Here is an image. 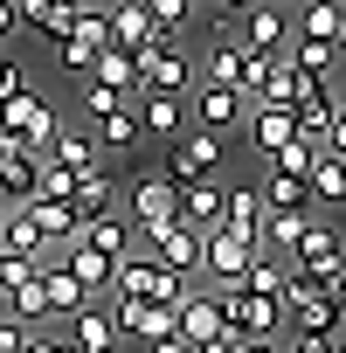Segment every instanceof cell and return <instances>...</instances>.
I'll return each mask as SVG.
<instances>
[{
    "label": "cell",
    "mask_w": 346,
    "mask_h": 353,
    "mask_svg": "<svg viewBox=\"0 0 346 353\" xmlns=\"http://www.w3.org/2000/svg\"><path fill=\"white\" fill-rule=\"evenodd\" d=\"M243 353H284V339H277V346H256V339H250V346H243Z\"/></svg>",
    "instance_id": "obj_41"
},
{
    "label": "cell",
    "mask_w": 346,
    "mask_h": 353,
    "mask_svg": "<svg viewBox=\"0 0 346 353\" xmlns=\"http://www.w3.org/2000/svg\"><path fill=\"white\" fill-rule=\"evenodd\" d=\"M318 152H325V145H312V139H291V145L270 159V173H291V181H305V173L318 166Z\"/></svg>",
    "instance_id": "obj_28"
},
{
    "label": "cell",
    "mask_w": 346,
    "mask_h": 353,
    "mask_svg": "<svg viewBox=\"0 0 346 353\" xmlns=\"http://www.w3.org/2000/svg\"><path fill=\"white\" fill-rule=\"evenodd\" d=\"M139 250H145L159 270H173V277L201 284V229H187V222H166V229H152Z\"/></svg>",
    "instance_id": "obj_6"
},
{
    "label": "cell",
    "mask_w": 346,
    "mask_h": 353,
    "mask_svg": "<svg viewBox=\"0 0 346 353\" xmlns=\"http://www.w3.org/2000/svg\"><path fill=\"white\" fill-rule=\"evenodd\" d=\"M284 353H332V346H312V339H284Z\"/></svg>",
    "instance_id": "obj_40"
},
{
    "label": "cell",
    "mask_w": 346,
    "mask_h": 353,
    "mask_svg": "<svg viewBox=\"0 0 346 353\" xmlns=\"http://www.w3.org/2000/svg\"><path fill=\"white\" fill-rule=\"evenodd\" d=\"M118 208H125V188H118V173H111V166L83 173V181H77V194H70L77 229H90V222H104V215H118Z\"/></svg>",
    "instance_id": "obj_11"
},
{
    "label": "cell",
    "mask_w": 346,
    "mask_h": 353,
    "mask_svg": "<svg viewBox=\"0 0 346 353\" xmlns=\"http://www.w3.org/2000/svg\"><path fill=\"white\" fill-rule=\"evenodd\" d=\"M332 28H339V0H298L291 8V35L298 42H332Z\"/></svg>",
    "instance_id": "obj_23"
},
{
    "label": "cell",
    "mask_w": 346,
    "mask_h": 353,
    "mask_svg": "<svg viewBox=\"0 0 346 353\" xmlns=\"http://www.w3.org/2000/svg\"><path fill=\"white\" fill-rule=\"evenodd\" d=\"M305 194H312V208H346V159L339 152H318V166L305 173Z\"/></svg>",
    "instance_id": "obj_22"
},
{
    "label": "cell",
    "mask_w": 346,
    "mask_h": 353,
    "mask_svg": "<svg viewBox=\"0 0 346 353\" xmlns=\"http://www.w3.org/2000/svg\"><path fill=\"white\" fill-rule=\"evenodd\" d=\"M139 139H145V132H139V111H118V118L97 125V145H104V152H125V145H139Z\"/></svg>",
    "instance_id": "obj_29"
},
{
    "label": "cell",
    "mask_w": 346,
    "mask_h": 353,
    "mask_svg": "<svg viewBox=\"0 0 346 353\" xmlns=\"http://www.w3.org/2000/svg\"><path fill=\"white\" fill-rule=\"evenodd\" d=\"M63 132V111L35 90V83H21L8 104H0V145H21V152H49V139Z\"/></svg>",
    "instance_id": "obj_1"
},
{
    "label": "cell",
    "mask_w": 346,
    "mask_h": 353,
    "mask_svg": "<svg viewBox=\"0 0 346 353\" xmlns=\"http://www.w3.org/2000/svg\"><path fill=\"white\" fill-rule=\"evenodd\" d=\"M56 353H77V346H70V339H63V332H56Z\"/></svg>",
    "instance_id": "obj_42"
},
{
    "label": "cell",
    "mask_w": 346,
    "mask_h": 353,
    "mask_svg": "<svg viewBox=\"0 0 346 353\" xmlns=\"http://www.w3.org/2000/svg\"><path fill=\"white\" fill-rule=\"evenodd\" d=\"M243 118H250V104H243L236 90H215V83H194V97H187V125H194V132H215V139H236V132H243Z\"/></svg>",
    "instance_id": "obj_8"
},
{
    "label": "cell",
    "mask_w": 346,
    "mask_h": 353,
    "mask_svg": "<svg viewBox=\"0 0 346 353\" xmlns=\"http://www.w3.org/2000/svg\"><path fill=\"white\" fill-rule=\"evenodd\" d=\"M42 159L83 181V173H97V166H104V145H97V132H83V125H63V132L49 139V152H42Z\"/></svg>",
    "instance_id": "obj_14"
},
{
    "label": "cell",
    "mask_w": 346,
    "mask_h": 353,
    "mask_svg": "<svg viewBox=\"0 0 346 353\" xmlns=\"http://www.w3.org/2000/svg\"><path fill=\"white\" fill-rule=\"evenodd\" d=\"M21 339H28V332H21L14 319H0V353H21Z\"/></svg>",
    "instance_id": "obj_35"
},
{
    "label": "cell",
    "mask_w": 346,
    "mask_h": 353,
    "mask_svg": "<svg viewBox=\"0 0 346 353\" xmlns=\"http://www.w3.org/2000/svg\"><path fill=\"white\" fill-rule=\"evenodd\" d=\"M132 111H139V132L159 139V145H173V139L187 132V97H139Z\"/></svg>",
    "instance_id": "obj_18"
},
{
    "label": "cell",
    "mask_w": 346,
    "mask_h": 353,
    "mask_svg": "<svg viewBox=\"0 0 346 353\" xmlns=\"http://www.w3.org/2000/svg\"><path fill=\"white\" fill-rule=\"evenodd\" d=\"M291 139H298V118H291V111H277V104H250V118H243V145H250V152L277 159Z\"/></svg>",
    "instance_id": "obj_12"
},
{
    "label": "cell",
    "mask_w": 346,
    "mask_h": 353,
    "mask_svg": "<svg viewBox=\"0 0 346 353\" xmlns=\"http://www.w3.org/2000/svg\"><path fill=\"white\" fill-rule=\"evenodd\" d=\"M49 8H56V0H14V21H28V28H42V21H49Z\"/></svg>",
    "instance_id": "obj_33"
},
{
    "label": "cell",
    "mask_w": 346,
    "mask_h": 353,
    "mask_svg": "<svg viewBox=\"0 0 346 353\" xmlns=\"http://www.w3.org/2000/svg\"><path fill=\"white\" fill-rule=\"evenodd\" d=\"M0 319H8V305H0Z\"/></svg>",
    "instance_id": "obj_44"
},
{
    "label": "cell",
    "mask_w": 346,
    "mask_h": 353,
    "mask_svg": "<svg viewBox=\"0 0 346 353\" xmlns=\"http://www.w3.org/2000/svg\"><path fill=\"white\" fill-rule=\"evenodd\" d=\"M35 194H42V201H70V194H77V173H63V166L42 159V188H35Z\"/></svg>",
    "instance_id": "obj_31"
},
{
    "label": "cell",
    "mask_w": 346,
    "mask_h": 353,
    "mask_svg": "<svg viewBox=\"0 0 346 353\" xmlns=\"http://www.w3.org/2000/svg\"><path fill=\"white\" fill-rule=\"evenodd\" d=\"M42 298H49V319H77V312L90 305V298L77 291V277L63 270V256H56V250L42 256Z\"/></svg>",
    "instance_id": "obj_21"
},
{
    "label": "cell",
    "mask_w": 346,
    "mask_h": 353,
    "mask_svg": "<svg viewBox=\"0 0 346 353\" xmlns=\"http://www.w3.org/2000/svg\"><path fill=\"white\" fill-rule=\"evenodd\" d=\"M222 229L263 243V194H256V181H236V188L222 194Z\"/></svg>",
    "instance_id": "obj_17"
},
{
    "label": "cell",
    "mask_w": 346,
    "mask_h": 353,
    "mask_svg": "<svg viewBox=\"0 0 346 353\" xmlns=\"http://www.w3.org/2000/svg\"><path fill=\"white\" fill-rule=\"evenodd\" d=\"M243 346H250V339H243V332H222V339H208V346H201V353H243Z\"/></svg>",
    "instance_id": "obj_36"
},
{
    "label": "cell",
    "mask_w": 346,
    "mask_h": 353,
    "mask_svg": "<svg viewBox=\"0 0 346 353\" xmlns=\"http://www.w3.org/2000/svg\"><path fill=\"white\" fill-rule=\"evenodd\" d=\"M77 353H125V332H118V319L104 312V305H83L77 319H70V332H63Z\"/></svg>",
    "instance_id": "obj_15"
},
{
    "label": "cell",
    "mask_w": 346,
    "mask_h": 353,
    "mask_svg": "<svg viewBox=\"0 0 346 353\" xmlns=\"http://www.w3.org/2000/svg\"><path fill=\"white\" fill-rule=\"evenodd\" d=\"M173 319H181V339H187V346H208V339L229 332V325H222V298H215L208 284H187L181 298H173Z\"/></svg>",
    "instance_id": "obj_9"
},
{
    "label": "cell",
    "mask_w": 346,
    "mask_h": 353,
    "mask_svg": "<svg viewBox=\"0 0 346 353\" xmlns=\"http://www.w3.org/2000/svg\"><path fill=\"white\" fill-rule=\"evenodd\" d=\"M236 42L250 49V56H284L291 49V14H277V8H250L236 14Z\"/></svg>",
    "instance_id": "obj_10"
},
{
    "label": "cell",
    "mask_w": 346,
    "mask_h": 353,
    "mask_svg": "<svg viewBox=\"0 0 346 353\" xmlns=\"http://www.w3.org/2000/svg\"><path fill=\"white\" fill-rule=\"evenodd\" d=\"M90 83H104V90H125V97L139 104V70H132V49H104V56L90 63Z\"/></svg>",
    "instance_id": "obj_26"
},
{
    "label": "cell",
    "mask_w": 346,
    "mask_h": 353,
    "mask_svg": "<svg viewBox=\"0 0 346 353\" xmlns=\"http://www.w3.org/2000/svg\"><path fill=\"white\" fill-rule=\"evenodd\" d=\"M332 353H346V339H339V346H332Z\"/></svg>",
    "instance_id": "obj_43"
},
{
    "label": "cell",
    "mask_w": 346,
    "mask_h": 353,
    "mask_svg": "<svg viewBox=\"0 0 346 353\" xmlns=\"http://www.w3.org/2000/svg\"><path fill=\"white\" fill-rule=\"evenodd\" d=\"M21 83H28V77H21V63H14L8 49H0V104H8V97L21 90Z\"/></svg>",
    "instance_id": "obj_32"
},
{
    "label": "cell",
    "mask_w": 346,
    "mask_h": 353,
    "mask_svg": "<svg viewBox=\"0 0 346 353\" xmlns=\"http://www.w3.org/2000/svg\"><path fill=\"white\" fill-rule=\"evenodd\" d=\"M284 284H291V263L263 250V256L243 270V284H236V291H250V298H277V305H284Z\"/></svg>",
    "instance_id": "obj_25"
},
{
    "label": "cell",
    "mask_w": 346,
    "mask_h": 353,
    "mask_svg": "<svg viewBox=\"0 0 346 353\" xmlns=\"http://www.w3.org/2000/svg\"><path fill=\"white\" fill-rule=\"evenodd\" d=\"M77 243H90L97 256H111V263H125L132 250H139V229L125 222V208L118 215H104V222H90V229H77Z\"/></svg>",
    "instance_id": "obj_20"
},
{
    "label": "cell",
    "mask_w": 346,
    "mask_h": 353,
    "mask_svg": "<svg viewBox=\"0 0 346 353\" xmlns=\"http://www.w3.org/2000/svg\"><path fill=\"white\" fill-rule=\"evenodd\" d=\"M339 97H346V90H332V83H312V90L291 104V118H298V139L325 145V132H332V118H339Z\"/></svg>",
    "instance_id": "obj_16"
},
{
    "label": "cell",
    "mask_w": 346,
    "mask_h": 353,
    "mask_svg": "<svg viewBox=\"0 0 346 353\" xmlns=\"http://www.w3.org/2000/svg\"><path fill=\"white\" fill-rule=\"evenodd\" d=\"M145 353H201V346H187L181 332H173V339H159V346H145Z\"/></svg>",
    "instance_id": "obj_38"
},
{
    "label": "cell",
    "mask_w": 346,
    "mask_h": 353,
    "mask_svg": "<svg viewBox=\"0 0 346 353\" xmlns=\"http://www.w3.org/2000/svg\"><path fill=\"white\" fill-rule=\"evenodd\" d=\"M111 49H145L152 42V21H145V8H139V0H111Z\"/></svg>",
    "instance_id": "obj_24"
},
{
    "label": "cell",
    "mask_w": 346,
    "mask_h": 353,
    "mask_svg": "<svg viewBox=\"0 0 346 353\" xmlns=\"http://www.w3.org/2000/svg\"><path fill=\"white\" fill-rule=\"evenodd\" d=\"M139 8H145V21H152V42H173V35H181V21L194 14L187 0H139Z\"/></svg>",
    "instance_id": "obj_27"
},
{
    "label": "cell",
    "mask_w": 346,
    "mask_h": 353,
    "mask_svg": "<svg viewBox=\"0 0 346 353\" xmlns=\"http://www.w3.org/2000/svg\"><path fill=\"white\" fill-rule=\"evenodd\" d=\"M222 194H229L222 181H187V188H181V222L201 229V236L222 229Z\"/></svg>",
    "instance_id": "obj_19"
},
{
    "label": "cell",
    "mask_w": 346,
    "mask_h": 353,
    "mask_svg": "<svg viewBox=\"0 0 346 353\" xmlns=\"http://www.w3.org/2000/svg\"><path fill=\"white\" fill-rule=\"evenodd\" d=\"M332 56H339V70H346V0H339V28H332Z\"/></svg>",
    "instance_id": "obj_37"
},
{
    "label": "cell",
    "mask_w": 346,
    "mask_h": 353,
    "mask_svg": "<svg viewBox=\"0 0 346 353\" xmlns=\"http://www.w3.org/2000/svg\"><path fill=\"white\" fill-rule=\"evenodd\" d=\"M83 111L104 125V118H118V111H132V97L125 90H104V83H83Z\"/></svg>",
    "instance_id": "obj_30"
},
{
    "label": "cell",
    "mask_w": 346,
    "mask_h": 353,
    "mask_svg": "<svg viewBox=\"0 0 346 353\" xmlns=\"http://www.w3.org/2000/svg\"><path fill=\"white\" fill-rule=\"evenodd\" d=\"M229 173V139H215V132H181L166 145V159H159V181H173V188H187V181H222Z\"/></svg>",
    "instance_id": "obj_2"
},
{
    "label": "cell",
    "mask_w": 346,
    "mask_h": 353,
    "mask_svg": "<svg viewBox=\"0 0 346 353\" xmlns=\"http://www.w3.org/2000/svg\"><path fill=\"white\" fill-rule=\"evenodd\" d=\"M8 35H14V0H0V49H8Z\"/></svg>",
    "instance_id": "obj_39"
},
{
    "label": "cell",
    "mask_w": 346,
    "mask_h": 353,
    "mask_svg": "<svg viewBox=\"0 0 346 353\" xmlns=\"http://www.w3.org/2000/svg\"><path fill=\"white\" fill-rule=\"evenodd\" d=\"M35 188H42V152L0 145V201H8V208H28Z\"/></svg>",
    "instance_id": "obj_13"
},
{
    "label": "cell",
    "mask_w": 346,
    "mask_h": 353,
    "mask_svg": "<svg viewBox=\"0 0 346 353\" xmlns=\"http://www.w3.org/2000/svg\"><path fill=\"white\" fill-rule=\"evenodd\" d=\"M325 152L346 159V97H339V118H332V132H325Z\"/></svg>",
    "instance_id": "obj_34"
},
{
    "label": "cell",
    "mask_w": 346,
    "mask_h": 353,
    "mask_svg": "<svg viewBox=\"0 0 346 353\" xmlns=\"http://www.w3.org/2000/svg\"><path fill=\"white\" fill-rule=\"evenodd\" d=\"M125 222L139 229V243H145L152 229H166V222H181V188H173V181H159V173L132 181V208H125Z\"/></svg>",
    "instance_id": "obj_7"
},
{
    "label": "cell",
    "mask_w": 346,
    "mask_h": 353,
    "mask_svg": "<svg viewBox=\"0 0 346 353\" xmlns=\"http://www.w3.org/2000/svg\"><path fill=\"white\" fill-rule=\"evenodd\" d=\"M132 70H139V97H194V63L173 42L132 49Z\"/></svg>",
    "instance_id": "obj_3"
},
{
    "label": "cell",
    "mask_w": 346,
    "mask_h": 353,
    "mask_svg": "<svg viewBox=\"0 0 346 353\" xmlns=\"http://www.w3.org/2000/svg\"><path fill=\"white\" fill-rule=\"evenodd\" d=\"M256 256H263V243L229 236V229H208V236H201V284H208V291H236Z\"/></svg>",
    "instance_id": "obj_4"
},
{
    "label": "cell",
    "mask_w": 346,
    "mask_h": 353,
    "mask_svg": "<svg viewBox=\"0 0 346 353\" xmlns=\"http://www.w3.org/2000/svg\"><path fill=\"white\" fill-rule=\"evenodd\" d=\"M222 298V325L256 339V346H277L284 339V305L277 298H250V291H215Z\"/></svg>",
    "instance_id": "obj_5"
}]
</instances>
